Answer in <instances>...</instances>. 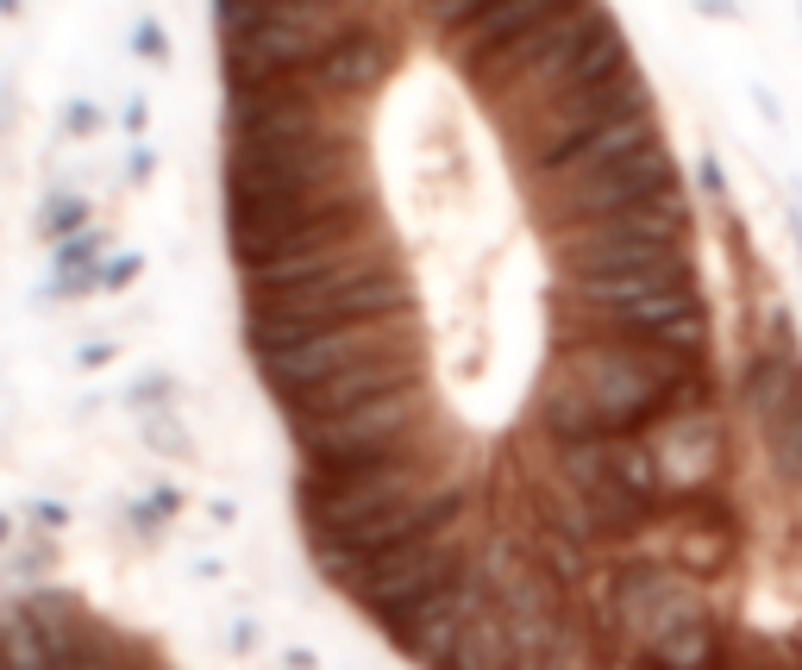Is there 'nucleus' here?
<instances>
[{
  "label": "nucleus",
  "mask_w": 802,
  "mask_h": 670,
  "mask_svg": "<svg viewBox=\"0 0 802 670\" xmlns=\"http://www.w3.org/2000/svg\"><path fill=\"white\" fill-rule=\"evenodd\" d=\"M0 670H182L145 627L69 589L0 602Z\"/></svg>",
  "instance_id": "nucleus-1"
}]
</instances>
